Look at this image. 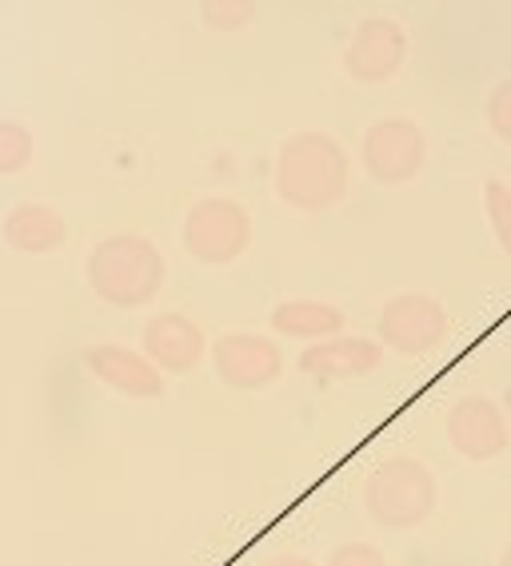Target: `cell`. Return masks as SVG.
I'll list each match as a JSON object with an SVG mask.
<instances>
[{"mask_svg": "<svg viewBox=\"0 0 511 566\" xmlns=\"http://www.w3.org/2000/svg\"><path fill=\"white\" fill-rule=\"evenodd\" d=\"M352 188L348 148L327 132H292L277 153V196L292 212H332Z\"/></svg>", "mask_w": 511, "mask_h": 566, "instance_id": "6da1fadb", "label": "cell"}, {"mask_svg": "<svg viewBox=\"0 0 511 566\" xmlns=\"http://www.w3.org/2000/svg\"><path fill=\"white\" fill-rule=\"evenodd\" d=\"M84 275L101 304L116 307V312H133V307H148L164 292L168 263L148 235L116 232L104 235L88 252Z\"/></svg>", "mask_w": 511, "mask_h": 566, "instance_id": "7a4b0ae2", "label": "cell"}, {"mask_svg": "<svg viewBox=\"0 0 511 566\" xmlns=\"http://www.w3.org/2000/svg\"><path fill=\"white\" fill-rule=\"evenodd\" d=\"M440 486L431 467L416 455H388L364 479V511L384 531H416L431 518Z\"/></svg>", "mask_w": 511, "mask_h": 566, "instance_id": "3957f363", "label": "cell"}, {"mask_svg": "<svg viewBox=\"0 0 511 566\" xmlns=\"http://www.w3.org/2000/svg\"><path fill=\"white\" fill-rule=\"evenodd\" d=\"M180 243L196 263L225 268L252 248V216L232 196H205L185 212Z\"/></svg>", "mask_w": 511, "mask_h": 566, "instance_id": "277c9868", "label": "cell"}, {"mask_svg": "<svg viewBox=\"0 0 511 566\" xmlns=\"http://www.w3.org/2000/svg\"><path fill=\"white\" fill-rule=\"evenodd\" d=\"M359 164L384 188L411 184L428 164V136L408 116H379L359 136Z\"/></svg>", "mask_w": 511, "mask_h": 566, "instance_id": "5b68a950", "label": "cell"}, {"mask_svg": "<svg viewBox=\"0 0 511 566\" xmlns=\"http://www.w3.org/2000/svg\"><path fill=\"white\" fill-rule=\"evenodd\" d=\"M451 332L448 307L428 292H399L379 307L376 344L399 355H428L444 347Z\"/></svg>", "mask_w": 511, "mask_h": 566, "instance_id": "8992f818", "label": "cell"}, {"mask_svg": "<svg viewBox=\"0 0 511 566\" xmlns=\"http://www.w3.org/2000/svg\"><path fill=\"white\" fill-rule=\"evenodd\" d=\"M208 355H212L216 379L232 391H264L284 375L280 344L255 332H225Z\"/></svg>", "mask_w": 511, "mask_h": 566, "instance_id": "52a82bcc", "label": "cell"}, {"mask_svg": "<svg viewBox=\"0 0 511 566\" xmlns=\"http://www.w3.org/2000/svg\"><path fill=\"white\" fill-rule=\"evenodd\" d=\"M408 61V32L396 17H364L344 49V72L356 84H388Z\"/></svg>", "mask_w": 511, "mask_h": 566, "instance_id": "ba28073f", "label": "cell"}, {"mask_svg": "<svg viewBox=\"0 0 511 566\" xmlns=\"http://www.w3.org/2000/svg\"><path fill=\"white\" fill-rule=\"evenodd\" d=\"M448 443L468 463H491L511 447V427L503 407L488 395H460L448 407Z\"/></svg>", "mask_w": 511, "mask_h": 566, "instance_id": "9c48e42d", "label": "cell"}, {"mask_svg": "<svg viewBox=\"0 0 511 566\" xmlns=\"http://www.w3.org/2000/svg\"><path fill=\"white\" fill-rule=\"evenodd\" d=\"M140 355L160 375H188L208 355V335L185 312H156L140 327Z\"/></svg>", "mask_w": 511, "mask_h": 566, "instance_id": "30bf717a", "label": "cell"}, {"mask_svg": "<svg viewBox=\"0 0 511 566\" xmlns=\"http://www.w3.org/2000/svg\"><path fill=\"white\" fill-rule=\"evenodd\" d=\"M84 367L96 384H104L108 391L124 395V399H160L164 395V375L156 371L140 352L124 344H93L84 347Z\"/></svg>", "mask_w": 511, "mask_h": 566, "instance_id": "8fae6325", "label": "cell"}, {"mask_svg": "<svg viewBox=\"0 0 511 566\" xmlns=\"http://www.w3.org/2000/svg\"><path fill=\"white\" fill-rule=\"evenodd\" d=\"M384 364V347L364 335H332L320 344H307L300 352L296 367L316 379V384H340V379H364V375L379 371Z\"/></svg>", "mask_w": 511, "mask_h": 566, "instance_id": "7c38bea8", "label": "cell"}, {"mask_svg": "<svg viewBox=\"0 0 511 566\" xmlns=\"http://www.w3.org/2000/svg\"><path fill=\"white\" fill-rule=\"evenodd\" d=\"M0 235H4V243H9L12 252L52 255V252H61L64 243H69V220H64L52 203L21 200L9 216H4V223H0Z\"/></svg>", "mask_w": 511, "mask_h": 566, "instance_id": "4fadbf2b", "label": "cell"}, {"mask_svg": "<svg viewBox=\"0 0 511 566\" xmlns=\"http://www.w3.org/2000/svg\"><path fill=\"white\" fill-rule=\"evenodd\" d=\"M268 324L280 339H307V344H320V339H332V335H344V307L327 304V300H284V304L272 307Z\"/></svg>", "mask_w": 511, "mask_h": 566, "instance_id": "5bb4252c", "label": "cell"}, {"mask_svg": "<svg viewBox=\"0 0 511 566\" xmlns=\"http://www.w3.org/2000/svg\"><path fill=\"white\" fill-rule=\"evenodd\" d=\"M36 153V140H32V128L12 116H0V180L24 172Z\"/></svg>", "mask_w": 511, "mask_h": 566, "instance_id": "9a60e30c", "label": "cell"}, {"mask_svg": "<svg viewBox=\"0 0 511 566\" xmlns=\"http://www.w3.org/2000/svg\"><path fill=\"white\" fill-rule=\"evenodd\" d=\"M483 212H488V223L491 232H496L500 252L511 260V188L503 180L483 184Z\"/></svg>", "mask_w": 511, "mask_h": 566, "instance_id": "2e32d148", "label": "cell"}, {"mask_svg": "<svg viewBox=\"0 0 511 566\" xmlns=\"http://www.w3.org/2000/svg\"><path fill=\"white\" fill-rule=\"evenodd\" d=\"M255 12L260 9H255L252 0H205L200 4V17L216 32H244L255 21Z\"/></svg>", "mask_w": 511, "mask_h": 566, "instance_id": "e0dca14e", "label": "cell"}, {"mask_svg": "<svg viewBox=\"0 0 511 566\" xmlns=\"http://www.w3.org/2000/svg\"><path fill=\"white\" fill-rule=\"evenodd\" d=\"M483 120H488V128L496 132L503 144H511V76L488 92V104H483Z\"/></svg>", "mask_w": 511, "mask_h": 566, "instance_id": "ac0fdd59", "label": "cell"}, {"mask_svg": "<svg viewBox=\"0 0 511 566\" xmlns=\"http://www.w3.org/2000/svg\"><path fill=\"white\" fill-rule=\"evenodd\" d=\"M324 566H388V558H384V551L372 543H359V538H352V543H340L327 551Z\"/></svg>", "mask_w": 511, "mask_h": 566, "instance_id": "d6986e66", "label": "cell"}, {"mask_svg": "<svg viewBox=\"0 0 511 566\" xmlns=\"http://www.w3.org/2000/svg\"><path fill=\"white\" fill-rule=\"evenodd\" d=\"M260 566H320L316 558H307V555H272L264 558Z\"/></svg>", "mask_w": 511, "mask_h": 566, "instance_id": "ffe728a7", "label": "cell"}, {"mask_svg": "<svg viewBox=\"0 0 511 566\" xmlns=\"http://www.w3.org/2000/svg\"><path fill=\"white\" fill-rule=\"evenodd\" d=\"M503 419H508V427H511V384H508V391H503Z\"/></svg>", "mask_w": 511, "mask_h": 566, "instance_id": "44dd1931", "label": "cell"}, {"mask_svg": "<svg viewBox=\"0 0 511 566\" xmlns=\"http://www.w3.org/2000/svg\"><path fill=\"white\" fill-rule=\"evenodd\" d=\"M500 566H511V543H508V546H503V551H500Z\"/></svg>", "mask_w": 511, "mask_h": 566, "instance_id": "7402d4cb", "label": "cell"}]
</instances>
